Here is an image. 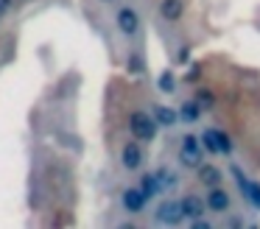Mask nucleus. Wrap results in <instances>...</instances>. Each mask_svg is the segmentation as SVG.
<instances>
[{
    "label": "nucleus",
    "instance_id": "nucleus-17",
    "mask_svg": "<svg viewBox=\"0 0 260 229\" xmlns=\"http://www.w3.org/2000/svg\"><path fill=\"white\" fill-rule=\"evenodd\" d=\"M159 87H162L165 92H171V89H174V76H171V73H162V76H159Z\"/></svg>",
    "mask_w": 260,
    "mask_h": 229
},
{
    "label": "nucleus",
    "instance_id": "nucleus-8",
    "mask_svg": "<svg viewBox=\"0 0 260 229\" xmlns=\"http://www.w3.org/2000/svg\"><path fill=\"white\" fill-rule=\"evenodd\" d=\"M146 201H148V195L140 187H129L123 193V210L126 212H143L146 210Z\"/></svg>",
    "mask_w": 260,
    "mask_h": 229
},
{
    "label": "nucleus",
    "instance_id": "nucleus-14",
    "mask_svg": "<svg viewBox=\"0 0 260 229\" xmlns=\"http://www.w3.org/2000/svg\"><path fill=\"white\" fill-rule=\"evenodd\" d=\"M202 145L210 151V154H221V151H218V140H215V128H207V132L202 134Z\"/></svg>",
    "mask_w": 260,
    "mask_h": 229
},
{
    "label": "nucleus",
    "instance_id": "nucleus-20",
    "mask_svg": "<svg viewBox=\"0 0 260 229\" xmlns=\"http://www.w3.org/2000/svg\"><path fill=\"white\" fill-rule=\"evenodd\" d=\"M199 73H202V67H193V70L187 73V81H196V78H199Z\"/></svg>",
    "mask_w": 260,
    "mask_h": 229
},
{
    "label": "nucleus",
    "instance_id": "nucleus-19",
    "mask_svg": "<svg viewBox=\"0 0 260 229\" xmlns=\"http://www.w3.org/2000/svg\"><path fill=\"white\" fill-rule=\"evenodd\" d=\"M193 229H210V221H202V218H196V221H193Z\"/></svg>",
    "mask_w": 260,
    "mask_h": 229
},
{
    "label": "nucleus",
    "instance_id": "nucleus-16",
    "mask_svg": "<svg viewBox=\"0 0 260 229\" xmlns=\"http://www.w3.org/2000/svg\"><path fill=\"white\" fill-rule=\"evenodd\" d=\"M196 101H199V106H213L215 104V92H213V89H199Z\"/></svg>",
    "mask_w": 260,
    "mask_h": 229
},
{
    "label": "nucleus",
    "instance_id": "nucleus-4",
    "mask_svg": "<svg viewBox=\"0 0 260 229\" xmlns=\"http://www.w3.org/2000/svg\"><path fill=\"white\" fill-rule=\"evenodd\" d=\"M118 28H120V34H126V37H135V34L140 31V14H137L132 6L118 9Z\"/></svg>",
    "mask_w": 260,
    "mask_h": 229
},
{
    "label": "nucleus",
    "instance_id": "nucleus-18",
    "mask_svg": "<svg viewBox=\"0 0 260 229\" xmlns=\"http://www.w3.org/2000/svg\"><path fill=\"white\" fill-rule=\"evenodd\" d=\"M187 59H190V48H179V53H176V61H179V64H185Z\"/></svg>",
    "mask_w": 260,
    "mask_h": 229
},
{
    "label": "nucleus",
    "instance_id": "nucleus-9",
    "mask_svg": "<svg viewBox=\"0 0 260 229\" xmlns=\"http://www.w3.org/2000/svg\"><path fill=\"white\" fill-rule=\"evenodd\" d=\"M159 14L168 22H179L185 17V0H162L159 3Z\"/></svg>",
    "mask_w": 260,
    "mask_h": 229
},
{
    "label": "nucleus",
    "instance_id": "nucleus-5",
    "mask_svg": "<svg viewBox=\"0 0 260 229\" xmlns=\"http://www.w3.org/2000/svg\"><path fill=\"white\" fill-rule=\"evenodd\" d=\"M207 210L210 212H226L232 207V199H230V193H226V190H221V184L218 187H210L207 190Z\"/></svg>",
    "mask_w": 260,
    "mask_h": 229
},
{
    "label": "nucleus",
    "instance_id": "nucleus-2",
    "mask_svg": "<svg viewBox=\"0 0 260 229\" xmlns=\"http://www.w3.org/2000/svg\"><path fill=\"white\" fill-rule=\"evenodd\" d=\"M179 162L185 168H199V165H202V148H199V137H196V134H185V137H182Z\"/></svg>",
    "mask_w": 260,
    "mask_h": 229
},
{
    "label": "nucleus",
    "instance_id": "nucleus-1",
    "mask_svg": "<svg viewBox=\"0 0 260 229\" xmlns=\"http://www.w3.org/2000/svg\"><path fill=\"white\" fill-rule=\"evenodd\" d=\"M129 128H132V134H135V140H140V143H151V140L157 137V117L146 115V112H132Z\"/></svg>",
    "mask_w": 260,
    "mask_h": 229
},
{
    "label": "nucleus",
    "instance_id": "nucleus-6",
    "mask_svg": "<svg viewBox=\"0 0 260 229\" xmlns=\"http://www.w3.org/2000/svg\"><path fill=\"white\" fill-rule=\"evenodd\" d=\"M120 162H123V168L126 171H137V168L143 165V148H140V143H126L123 145V151H120Z\"/></svg>",
    "mask_w": 260,
    "mask_h": 229
},
{
    "label": "nucleus",
    "instance_id": "nucleus-13",
    "mask_svg": "<svg viewBox=\"0 0 260 229\" xmlns=\"http://www.w3.org/2000/svg\"><path fill=\"white\" fill-rule=\"evenodd\" d=\"M154 117H157V123H162V126H174V123L179 120V112H174L171 106H157V109H154Z\"/></svg>",
    "mask_w": 260,
    "mask_h": 229
},
{
    "label": "nucleus",
    "instance_id": "nucleus-7",
    "mask_svg": "<svg viewBox=\"0 0 260 229\" xmlns=\"http://www.w3.org/2000/svg\"><path fill=\"white\" fill-rule=\"evenodd\" d=\"M196 173H199V182H202L204 187H218V184L224 182V173H221L213 162H202V165L196 168Z\"/></svg>",
    "mask_w": 260,
    "mask_h": 229
},
{
    "label": "nucleus",
    "instance_id": "nucleus-23",
    "mask_svg": "<svg viewBox=\"0 0 260 229\" xmlns=\"http://www.w3.org/2000/svg\"><path fill=\"white\" fill-rule=\"evenodd\" d=\"M107 3H115V0H107Z\"/></svg>",
    "mask_w": 260,
    "mask_h": 229
},
{
    "label": "nucleus",
    "instance_id": "nucleus-12",
    "mask_svg": "<svg viewBox=\"0 0 260 229\" xmlns=\"http://www.w3.org/2000/svg\"><path fill=\"white\" fill-rule=\"evenodd\" d=\"M140 190L148 195V199H151V195H157L159 190H162V182H159L157 173H146V176H143V182H140Z\"/></svg>",
    "mask_w": 260,
    "mask_h": 229
},
{
    "label": "nucleus",
    "instance_id": "nucleus-3",
    "mask_svg": "<svg viewBox=\"0 0 260 229\" xmlns=\"http://www.w3.org/2000/svg\"><path fill=\"white\" fill-rule=\"evenodd\" d=\"M157 221L168 223V226H176V223L185 221V210H182V201H162L157 207Z\"/></svg>",
    "mask_w": 260,
    "mask_h": 229
},
{
    "label": "nucleus",
    "instance_id": "nucleus-22",
    "mask_svg": "<svg viewBox=\"0 0 260 229\" xmlns=\"http://www.w3.org/2000/svg\"><path fill=\"white\" fill-rule=\"evenodd\" d=\"M9 6H12V0H0V14H3V11L9 9Z\"/></svg>",
    "mask_w": 260,
    "mask_h": 229
},
{
    "label": "nucleus",
    "instance_id": "nucleus-10",
    "mask_svg": "<svg viewBox=\"0 0 260 229\" xmlns=\"http://www.w3.org/2000/svg\"><path fill=\"white\" fill-rule=\"evenodd\" d=\"M182 210H185V218L196 221V218H202V215H204V210H207V201L190 193V195H185V199H182Z\"/></svg>",
    "mask_w": 260,
    "mask_h": 229
},
{
    "label": "nucleus",
    "instance_id": "nucleus-11",
    "mask_svg": "<svg viewBox=\"0 0 260 229\" xmlns=\"http://www.w3.org/2000/svg\"><path fill=\"white\" fill-rule=\"evenodd\" d=\"M199 115H202V106H199V101H196V98L187 101V104H182V109H179V120H185V123H196V120H199Z\"/></svg>",
    "mask_w": 260,
    "mask_h": 229
},
{
    "label": "nucleus",
    "instance_id": "nucleus-21",
    "mask_svg": "<svg viewBox=\"0 0 260 229\" xmlns=\"http://www.w3.org/2000/svg\"><path fill=\"white\" fill-rule=\"evenodd\" d=\"M129 67H132V73H137V67H140V59H137V56H132Z\"/></svg>",
    "mask_w": 260,
    "mask_h": 229
},
{
    "label": "nucleus",
    "instance_id": "nucleus-15",
    "mask_svg": "<svg viewBox=\"0 0 260 229\" xmlns=\"http://www.w3.org/2000/svg\"><path fill=\"white\" fill-rule=\"evenodd\" d=\"M215 140H218V151H221V154H232V140L226 137L221 128H215Z\"/></svg>",
    "mask_w": 260,
    "mask_h": 229
}]
</instances>
